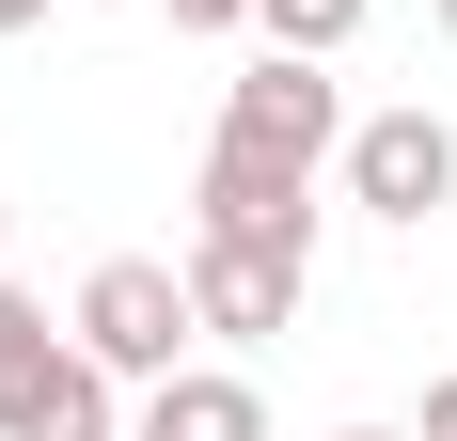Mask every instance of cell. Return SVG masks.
<instances>
[{
	"label": "cell",
	"mask_w": 457,
	"mask_h": 441,
	"mask_svg": "<svg viewBox=\"0 0 457 441\" xmlns=\"http://www.w3.org/2000/svg\"><path fill=\"white\" fill-rule=\"evenodd\" d=\"M347 142V95L269 47L253 79L221 95V142H205V189H189V237H269V253H316V158Z\"/></svg>",
	"instance_id": "obj_1"
},
{
	"label": "cell",
	"mask_w": 457,
	"mask_h": 441,
	"mask_svg": "<svg viewBox=\"0 0 457 441\" xmlns=\"http://www.w3.org/2000/svg\"><path fill=\"white\" fill-rule=\"evenodd\" d=\"M0 441H127L111 362L79 331H47V300H16V284H0Z\"/></svg>",
	"instance_id": "obj_2"
},
{
	"label": "cell",
	"mask_w": 457,
	"mask_h": 441,
	"mask_svg": "<svg viewBox=\"0 0 457 441\" xmlns=\"http://www.w3.org/2000/svg\"><path fill=\"white\" fill-rule=\"evenodd\" d=\"M63 331H79L111 379H174V347L205 331V315H189V268H158V253H111V268L79 284V315H63Z\"/></svg>",
	"instance_id": "obj_3"
},
{
	"label": "cell",
	"mask_w": 457,
	"mask_h": 441,
	"mask_svg": "<svg viewBox=\"0 0 457 441\" xmlns=\"http://www.w3.org/2000/svg\"><path fill=\"white\" fill-rule=\"evenodd\" d=\"M347 205L363 220H442L457 205V127L442 111H363L347 127Z\"/></svg>",
	"instance_id": "obj_4"
},
{
	"label": "cell",
	"mask_w": 457,
	"mask_h": 441,
	"mask_svg": "<svg viewBox=\"0 0 457 441\" xmlns=\"http://www.w3.org/2000/svg\"><path fill=\"white\" fill-rule=\"evenodd\" d=\"M316 253H269V237H189V315L221 331V347H269L284 315H300Z\"/></svg>",
	"instance_id": "obj_5"
},
{
	"label": "cell",
	"mask_w": 457,
	"mask_h": 441,
	"mask_svg": "<svg viewBox=\"0 0 457 441\" xmlns=\"http://www.w3.org/2000/svg\"><path fill=\"white\" fill-rule=\"evenodd\" d=\"M127 441H269V395H253V379H221V362H174V379L142 395Z\"/></svg>",
	"instance_id": "obj_6"
},
{
	"label": "cell",
	"mask_w": 457,
	"mask_h": 441,
	"mask_svg": "<svg viewBox=\"0 0 457 441\" xmlns=\"http://www.w3.org/2000/svg\"><path fill=\"white\" fill-rule=\"evenodd\" d=\"M253 32H269V47H300V63H331V47L363 32V0H253Z\"/></svg>",
	"instance_id": "obj_7"
},
{
	"label": "cell",
	"mask_w": 457,
	"mask_h": 441,
	"mask_svg": "<svg viewBox=\"0 0 457 441\" xmlns=\"http://www.w3.org/2000/svg\"><path fill=\"white\" fill-rule=\"evenodd\" d=\"M174 32H253V0H158Z\"/></svg>",
	"instance_id": "obj_8"
},
{
	"label": "cell",
	"mask_w": 457,
	"mask_h": 441,
	"mask_svg": "<svg viewBox=\"0 0 457 441\" xmlns=\"http://www.w3.org/2000/svg\"><path fill=\"white\" fill-rule=\"evenodd\" d=\"M411 441H457V379H426V426Z\"/></svg>",
	"instance_id": "obj_9"
},
{
	"label": "cell",
	"mask_w": 457,
	"mask_h": 441,
	"mask_svg": "<svg viewBox=\"0 0 457 441\" xmlns=\"http://www.w3.org/2000/svg\"><path fill=\"white\" fill-rule=\"evenodd\" d=\"M32 16H47V0H0V32H32Z\"/></svg>",
	"instance_id": "obj_10"
},
{
	"label": "cell",
	"mask_w": 457,
	"mask_h": 441,
	"mask_svg": "<svg viewBox=\"0 0 457 441\" xmlns=\"http://www.w3.org/2000/svg\"><path fill=\"white\" fill-rule=\"evenodd\" d=\"M331 441H411V426H331Z\"/></svg>",
	"instance_id": "obj_11"
},
{
	"label": "cell",
	"mask_w": 457,
	"mask_h": 441,
	"mask_svg": "<svg viewBox=\"0 0 457 441\" xmlns=\"http://www.w3.org/2000/svg\"><path fill=\"white\" fill-rule=\"evenodd\" d=\"M426 16H442V47H457V0H426Z\"/></svg>",
	"instance_id": "obj_12"
},
{
	"label": "cell",
	"mask_w": 457,
	"mask_h": 441,
	"mask_svg": "<svg viewBox=\"0 0 457 441\" xmlns=\"http://www.w3.org/2000/svg\"><path fill=\"white\" fill-rule=\"evenodd\" d=\"M0 253H16V205H0Z\"/></svg>",
	"instance_id": "obj_13"
}]
</instances>
